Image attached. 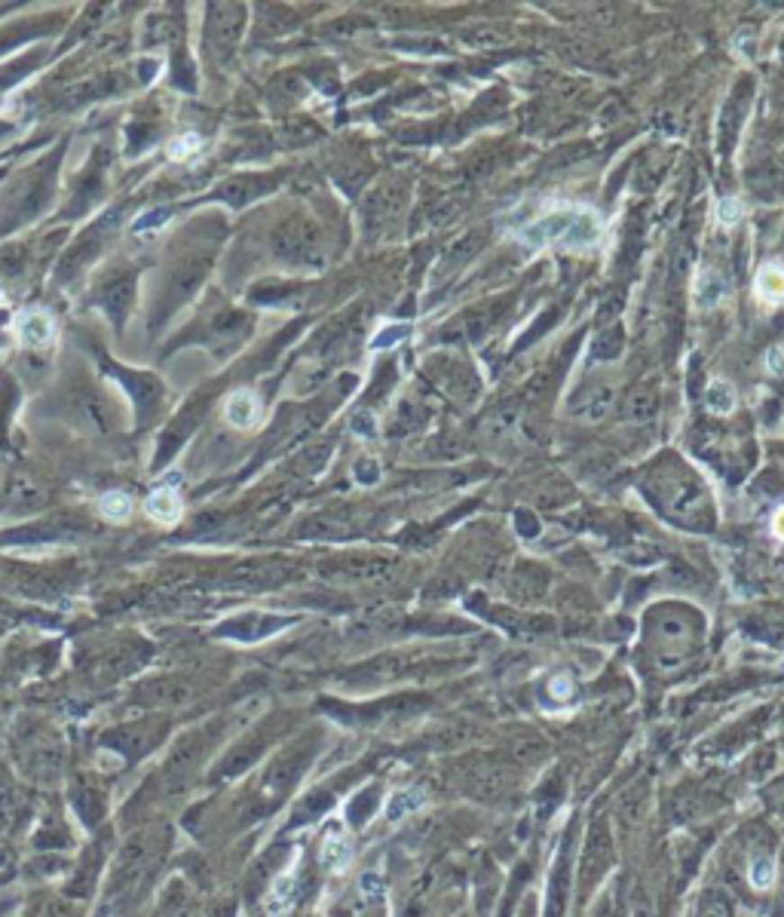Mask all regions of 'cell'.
Returning a JSON list of instances; mask_svg holds the SVG:
<instances>
[{
  "label": "cell",
  "mask_w": 784,
  "mask_h": 917,
  "mask_svg": "<svg viewBox=\"0 0 784 917\" xmlns=\"http://www.w3.org/2000/svg\"><path fill=\"white\" fill-rule=\"evenodd\" d=\"M600 237V218L591 209L558 206L521 227V240L527 246H561L585 249Z\"/></svg>",
  "instance_id": "obj_1"
},
{
  "label": "cell",
  "mask_w": 784,
  "mask_h": 917,
  "mask_svg": "<svg viewBox=\"0 0 784 917\" xmlns=\"http://www.w3.org/2000/svg\"><path fill=\"white\" fill-rule=\"evenodd\" d=\"M209 264H212V249H209V237L200 233L196 242H187L185 252H178V258L166 268L163 286H159V320H166L169 313H175L185 301L200 289V283L209 274Z\"/></svg>",
  "instance_id": "obj_2"
},
{
  "label": "cell",
  "mask_w": 784,
  "mask_h": 917,
  "mask_svg": "<svg viewBox=\"0 0 784 917\" xmlns=\"http://www.w3.org/2000/svg\"><path fill=\"white\" fill-rule=\"evenodd\" d=\"M157 850H159V844H154L148 835L129 840L123 856H120V862H117V868H113L108 905L126 908L129 902L139 896V890L144 886V881H148L150 868H154V862H157Z\"/></svg>",
  "instance_id": "obj_3"
},
{
  "label": "cell",
  "mask_w": 784,
  "mask_h": 917,
  "mask_svg": "<svg viewBox=\"0 0 784 917\" xmlns=\"http://www.w3.org/2000/svg\"><path fill=\"white\" fill-rule=\"evenodd\" d=\"M135 292H139V274L132 264H113L95 279L93 304L120 329L135 304Z\"/></svg>",
  "instance_id": "obj_4"
},
{
  "label": "cell",
  "mask_w": 784,
  "mask_h": 917,
  "mask_svg": "<svg viewBox=\"0 0 784 917\" xmlns=\"http://www.w3.org/2000/svg\"><path fill=\"white\" fill-rule=\"evenodd\" d=\"M50 191H52V166H50V160H43L41 166L28 169L25 176H22L16 185L6 191V200L0 203V206H4V218L10 224H19V222L34 218L37 212L47 206Z\"/></svg>",
  "instance_id": "obj_5"
},
{
  "label": "cell",
  "mask_w": 784,
  "mask_h": 917,
  "mask_svg": "<svg viewBox=\"0 0 784 917\" xmlns=\"http://www.w3.org/2000/svg\"><path fill=\"white\" fill-rule=\"evenodd\" d=\"M6 497H10L13 504L25 506V510H32V506H41V504H43V497H47V491H43V485L37 482L34 476H28V473H16L10 482H6Z\"/></svg>",
  "instance_id": "obj_6"
},
{
  "label": "cell",
  "mask_w": 784,
  "mask_h": 917,
  "mask_svg": "<svg viewBox=\"0 0 784 917\" xmlns=\"http://www.w3.org/2000/svg\"><path fill=\"white\" fill-rule=\"evenodd\" d=\"M139 694L148 703H187L194 691H190V685H185V681L159 678V681H148Z\"/></svg>",
  "instance_id": "obj_7"
},
{
  "label": "cell",
  "mask_w": 784,
  "mask_h": 917,
  "mask_svg": "<svg viewBox=\"0 0 784 917\" xmlns=\"http://www.w3.org/2000/svg\"><path fill=\"white\" fill-rule=\"evenodd\" d=\"M52 338V320L43 310H32L22 316V340L32 347H43Z\"/></svg>",
  "instance_id": "obj_8"
},
{
  "label": "cell",
  "mask_w": 784,
  "mask_h": 917,
  "mask_svg": "<svg viewBox=\"0 0 784 917\" xmlns=\"http://www.w3.org/2000/svg\"><path fill=\"white\" fill-rule=\"evenodd\" d=\"M757 298L760 301H784V270L781 268H763L757 277Z\"/></svg>",
  "instance_id": "obj_9"
},
{
  "label": "cell",
  "mask_w": 784,
  "mask_h": 917,
  "mask_svg": "<svg viewBox=\"0 0 784 917\" xmlns=\"http://www.w3.org/2000/svg\"><path fill=\"white\" fill-rule=\"evenodd\" d=\"M426 804V794L420 789H410V792H399V794H392V801H390V807H386V816L390 820H401V813H414V810H420Z\"/></svg>",
  "instance_id": "obj_10"
},
{
  "label": "cell",
  "mask_w": 784,
  "mask_h": 917,
  "mask_svg": "<svg viewBox=\"0 0 784 917\" xmlns=\"http://www.w3.org/2000/svg\"><path fill=\"white\" fill-rule=\"evenodd\" d=\"M148 513L154 515L157 522H166V525H169L175 515H178V497H175L169 488L157 491V495L148 500Z\"/></svg>",
  "instance_id": "obj_11"
},
{
  "label": "cell",
  "mask_w": 784,
  "mask_h": 917,
  "mask_svg": "<svg viewBox=\"0 0 784 917\" xmlns=\"http://www.w3.org/2000/svg\"><path fill=\"white\" fill-rule=\"evenodd\" d=\"M255 412H257V405H255V399H251V393H236L230 403H227V418H230V423H236V427H246V423L255 421Z\"/></svg>",
  "instance_id": "obj_12"
},
{
  "label": "cell",
  "mask_w": 784,
  "mask_h": 917,
  "mask_svg": "<svg viewBox=\"0 0 784 917\" xmlns=\"http://www.w3.org/2000/svg\"><path fill=\"white\" fill-rule=\"evenodd\" d=\"M322 859H325V866H331L334 871L344 868L347 859H349V847L344 844V838H340V835H329V838H325Z\"/></svg>",
  "instance_id": "obj_13"
},
{
  "label": "cell",
  "mask_w": 784,
  "mask_h": 917,
  "mask_svg": "<svg viewBox=\"0 0 784 917\" xmlns=\"http://www.w3.org/2000/svg\"><path fill=\"white\" fill-rule=\"evenodd\" d=\"M707 405H711L714 412H729V408H733V386L723 381H714L711 390H707Z\"/></svg>",
  "instance_id": "obj_14"
},
{
  "label": "cell",
  "mask_w": 784,
  "mask_h": 917,
  "mask_svg": "<svg viewBox=\"0 0 784 917\" xmlns=\"http://www.w3.org/2000/svg\"><path fill=\"white\" fill-rule=\"evenodd\" d=\"M723 295V283L714 274H707L705 279H698V286H696V298L702 301L705 307H711L714 301H717Z\"/></svg>",
  "instance_id": "obj_15"
},
{
  "label": "cell",
  "mask_w": 784,
  "mask_h": 917,
  "mask_svg": "<svg viewBox=\"0 0 784 917\" xmlns=\"http://www.w3.org/2000/svg\"><path fill=\"white\" fill-rule=\"evenodd\" d=\"M772 877H775L772 862H769V859L753 862V868H751V884H753V886H760V890H766V886L772 884Z\"/></svg>",
  "instance_id": "obj_16"
},
{
  "label": "cell",
  "mask_w": 784,
  "mask_h": 917,
  "mask_svg": "<svg viewBox=\"0 0 784 917\" xmlns=\"http://www.w3.org/2000/svg\"><path fill=\"white\" fill-rule=\"evenodd\" d=\"M738 215H742V209H738V203H735V200H726V203H723V209H720V218H723V222L733 224V222H738Z\"/></svg>",
  "instance_id": "obj_17"
},
{
  "label": "cell",
  "mask_w": 784,
  "mask_h": 917,
  "mask_svg": "<svg viewBox=\"0 0 784 917\" xmlns=\"http://www.w3.org/2000/svg\"><path fill=\"white\" fill-rule=\"evenodd\" d=\"M41 917H74V912L68 905H59V902H56V905H50Z\"/></svg>",
  "instance_id": "obj_18"
},
{
  "label": "cell",
  "mask_w": 784,
  "mask_h": 917,
  "mask_svg": "<svg viewBox=\"0 0 784 917\" xmlns=\"http://www.w3.org/2000/svg\"><path fill=\"white\" fill-rule=\"evenodd\" d=\"M772 534L779 537V540H784V506L775 513V519H772Z\"/></svg>",
  "instance_id": "obj_19"
},
{
  "label": "cell",
  "mask_w": 784,
  "mask_h": 917,
  "mask_svg": "<svg viewBox=\"0 0 784 917\" xmlns=\"http://www.w3.org/2000/svg\"><path fill=\"white\" fill-rule=\"evenodd\" d=\"M769 368H775L781 375V368H784V359H781V353L779 350H772L769 353Z\"/></svg>",
  "instance_id": "obj_20"
}]
</instances>
